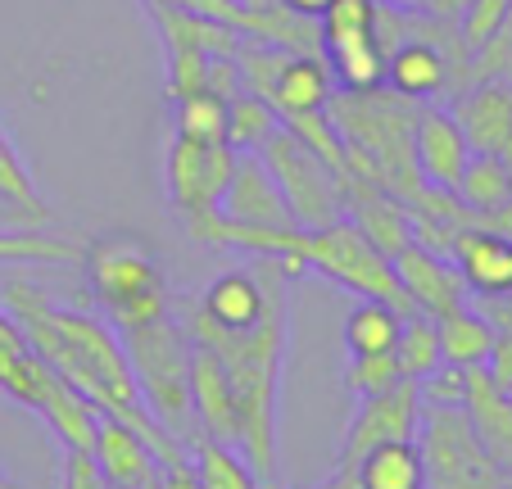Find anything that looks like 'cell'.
Segmentation results:
<instances>
[{
    "label": "cell",
    "instance_id": "22",
    "mask_svg": "<svg viewBox=\"0 0 512 489\" xmlns=\"http://www.w3.org/2000/svg\"><path fill=\"white\" fill-rule=\"evenodd\" d=\"M191 417H195V435H209V440H223V444L241 440L236 394L227 385V372L218 367V358L204 345H195L191 354Z\"/></svg>",
    "mask_w": 512,
    "mask_h": 489
},
{
    "label": "cell",
    "instance_id": "12",
    "mask_svg": "<svg viewBox=\"0 0 512 489\" xmlns=\"http://www.w3.org/2000/svg\"><path fill=\"white\" fill-rule=\"evenodd\" d=\"M241 154L227 141H191V136H173L164 159V177H168V200H173L177 218L195 222L204 213H218L223 191L236 173Z\"/></svg>",
    "mask_w": 512,
    "mask_h": 489
},
{
    "label": "cell",
    "instance_id": "1",
    "mask_svg": "<svg viewBox=\"0 0 512 489\" xmlns=\"http://www.w3.org/2000/svg\"><path fill=\"white\" fill-rule=\"evenodd\" d=\"M0 304L5 313L19 322V331L28 336V345L41 354V363L59 376L64 385L82 394V399L105 417L127 422L155 453V462L186 458V444L177 435H168L164 426L150 417L141 390H136L132 363H127V349L118 340V331L105 317L78 313V308H64L46 295L41 286H32L28 277H10L0 286Z\"/></svg>",
    "mask_w": 512,
    "mask_h": 489
},
{
    "label": "cell",
    "instance_id": "13",
    "mask_svg": "<svg viewBox=\"0 0 512 489\" xmlns=\"http://www.w3.org/2000/svg\"><path fill=\"white\" fill-rule=\"evenodd\" d=\"M417 426H422V390H417V381L404 376V381L390 385V390L363 394L354 422H349V431H345V444H340L336 467L354 471L363 453L386 440H417Z\"/></svg>",
    "mask_w": 512,
    "mask_h": 489
},
{
    "label": "cell",
    "instance_id": "46",
    "mask_svg": "<svg viewBox=\"0 0 512 489\" xmlns=\"http://www.w3.org/2000/svg\"><path fill=\"white\" fill-rule=\"evenodd\" d=\"M499 159H503V163H508V173H512V132H508V141H503V145H499Z\"/></svg>",
    "mask_w": 512,
    "mask_h": 489
},
{
    "label": "cell",
    "instance_id": "31",
    "mask_svg": "<svg viewBox=\"0 0 512 489\" xmlns=\"http://www.w3.org/2000/svg\"><path fill=\"white\" fill-rule=\"evenodd\" d=\"M458 200H463V209L472 213H490L499 209V204L512 200V173L508 163L499 159V154H472V163H467L463 182H458Z\"/></svg>",
    "mask_w": 512,
    "mask_h": 489
},
{
    "label": "cell",
    "instance_id": "42",
    "mask_svg": "<svg viewBox=\"0 0 512 489\" xmlns=\"http://www.w3.org/2000/svg\"><path fill=\"white\" fill-rule=\"evenodd\" d=\"M46 222H50V213H32L10 200H0V227H46Z\"/></svg>",
    "mask_w": 512,
    "mask_h": 489
},
{
    "label": "cell",
    "instance_id": "25",
    "mask_svg": "<svg viewBox=\"0 0 512 489\" xmlns=\"http://www.w3.org/2000/svg\"><path fill=\"white\" fill-rule=\"evenodd\" d=\"M463 408L472 413L476 435L485 440L490 458L499 462L503 471L512 476V394L499 390L490 376V367H467V399Z\"/></svg>",
    "mask_w": 512,
    "mask_h": 489
},
{
    "label": "cell",
    "instance_id": "5",
    "mask_svg": "<svg viewBox=\"0 0 512 489\" xmlns=\"http://www.w3.org/2000/svg\"><path fill=\"white\" fill-rule=\"evenodd\" d=\"M0 394L14 399L19 408H28V413H37L41 422L55 431V440L64 444V449L91 453V440H96V408L41 363V354L28 345V336H23L19 322L5 313V304H0Z\"/></svg>",
    "mask_w": 512,
    "mask_h": 489
},
{
    "label": "cell",
    "instance_id": "44",
    "mask_svg": "<svg viewBox=\"0 0 512 489\" xmlns=\"http://www.w3.org/2000/svg\"><path fill=\"white\" fill-rule=\"evenodd\" d=\"M467 5H472V0H426V10H431L435 19H463Z\"/></svg>",
    "mask_w": 512,
    "mask_h": 489
},
{
    "label": "cell",
    "instance_id": "3",
    "mask_svg": "<svg viewBox=\"0 0 512 489\" xmlns=\"http://www.w3.org/2000/svg\"><path fill=\"white\" fill-rule=\"evenodd\" d=\"M413 100H404L390 87L372 91H340L327 100V118L336 127L340 145H345V168L368 182L386 186L390 195L408 200L413 209L422 200V177L413 163V123H417Z\"/></svg>",
    "mask_w": 512,
    "mask_h": 489
},
{
    "label": "cell",
    "instance_id": "9",
    "mask_svg": "<svg viewBox=\"0 0 512 489\" xmlns=\"http://www.w3.org/2000/svg\"><path fill=\"white\" fill-rule=\"evenodd\" d=\"M259 159L268 163V173L277 177L295 227L313 231V227H327V222L345 218L340 173L322 159L318 150H309V145L290 132V127H277V132L259 145Z\"/></svg>",
    "mask_w": 512,
    "mask_h": 489
},
{
    "label": "cell",
    "instance_id": "4",
    "mask_svg": "<svg viewBox=\"0 0 512 489\" xmlns=\"http://www.w3.org/2000/svg\"><path fill=\"white\" fill-rule=\"evenodd\" d=\"M82 272H87L91 295L105 308V322L114 331H136V326L168 317L164 263L136 236H123V231L91 236L82 245Z\"/></svg>",
    "mask_w": 512,
    "mask_h": 489
},
{
    "label": "cell",
    "instance_id": "10",
    "mask_svg": "<svg viewBox=\"0 0 512 489\" xmlns=\"http://www.w3.org/2000/svg\"><path fill=\"white\" fill-rule=\"evenodd\" d=\"M318 50L340 91L386 87V46L377 37V0H331L318 19Z\"/></svg>",
    "mask_w": 512,
    "mask_h": 489
},
{
    "label": "cell",
    "instance_id": "17",
    "mask_svg": "<svg viewBox=\"0 0 512 489\" xmlns=\"http://www.w3.org/2000/svg\"><path fill=\"white\" fill-rule=\"evenodd\" d=\"M413 163H417L422 186H431V191H458L467 163H472V145H467L463 127H458V118L449 109H435V105L417 109Z\"/></svg>",
    "mask_w": 512,
    "mask_h": 489
},
{
    "label": "cell",
    "instance_id": "11",
    "mask_svg": "<svg viewBox=\"0 0 512 489\" xmlns=\"http://www.w3.org/2000/svg\"><path fill=\"white\" fill-rule=\"evenodd\" d=\"M145 5H150V19L159 23V37H164V50H168V96L173 100L204 91L213 59L236 55V46H241V32L223 28V23L173 10V5H159V0H145Z\"/></svg>",
    "mask_w": 512,
    "mask_h": 489
},
{
    "label": "cell",
    "instance_id": "23",
    "mask_svg": "<svg viewBox=\"0 0 512 489\" xmlns=\"http://www.w3.org/2000/svg\"><path fill=\"white\" fill-rule=\"evenodd\" d=\"M449 259L458 263L472 295H512V240L485 227H458Z\"/></svg>",
    "mask_w": 512,
    "mask_h": 489
},
{
    "label": "cell",
    "instance_id": "16",
    "mask_svg": "<svg viewBox=\"0 0 512 489\" xmlns=\"http://www.w3.org/2000/svg\"><path fill=\"white\" fill-rule=\"evenodd\" d=\"M390 263H395L399 290H404L413 313H426L440 322V317L467 308V295H472V290H467V281H463V272H458L454 259H445V254H435V250H426V245H417V240H408Z\"/></svg>",
    "mask_w": 512,
    "mask_h": 489
},
{
    "label": "cell",
    "instance_id": "33",
    "mask_svg": "<svg viewBox=\"0 0 512 489\" xmlns=\"http://www.w3.org/2000/svg\"><path fill=\"white\" fill-rule=\"evenodd\" d=\"M395 358H399V372H404L408 381H422V376H431L435 367L445 363V358H440V331H435V317H426V313L404 317Z\"/></svg>",
    "mask_w": 512,
    "mask_h": 489
},
{
    "label": "cell",
    "instance_id": "20",
    "mask_svg": "<svg viewBox=\"0 0 512 489\" xmlns=\"http://www.w3.org/2000/svg\"><path fill=\"white\" fill-rule=\"evenodd\" d=\"M218 213L232 222H250V227H295L286 195H281L277 177L268 173V163L259 154H241L236 159V173L227 182Z\"/></svg>",
    "mask_w": 512,
    "mask_h": 489
},
{
    "label": "cell",
    "instance_id": "34",
    "mask_svg": "<svg viewBox=\"0 0 512 489\" xmlns=\"http://www.w3.org/2000/svg\"><path fill=\"white\" fill-rule=\"evenodd\" d=\"M177 105V136H191V141H227V100L218 91H195Z\"/></svg>",
    "mask_w": 512,
    "mask_h": 489
},
{
    "label": "cell",
    "instance_id": "39",
    "mask_svg": "<svg viewBox=\"0 0 512 489\" xmlns=\"http://www.w3.org/2000/svg\"><path fill=\"white\" fill-rule=\"evenodd\" d=\"M64 489H114V485L105 480V471L96 467V458H91V453L68 449V458H64Z\"/></svg>",
    "mask_w": 512,
    "mask_h": 489
},
{
    "label": "cell",
    "instance_id": "28",
    "mask_svg": "<svg viewBox=\"0 0 512 489\" xmlns=\"http://www.w3.org/2000/svg\"><path fill=\"white\" fill-rule=\"evenodd\" d=\"M404 331V313L386 299H358L354 313L345 317V349L349 354H390Z\"/></svg>",
    "mask_w": 512,
    "mask_h": 489
},
{
    "label": "cell",
    "instance_id": "40",
    "mask_svg": "<svg viewBox=\"0 0 512 489\" xmlns=\"http://www.w3.org/2000/svg\"><path fill=\"white\" fill-rule=\"evenodd\" d=\"M159 489H200V476H195L191 458H173L159 467Z\"/></svg>",
    "mask_w": 512,
    "mask_h": 489
},
{
    "label": "cell",
    "instance_id": "14",
    "mask_svg": "<svg viewBox=\"0 0 512 489\" xmlns=\"http://www.w3.org/2000/svg\"><path fill=\"white\" fill-rule=\"evenodd\" d=\"M454 68H463L467 87H472V64L454 59V50L445 41L435 46L431 37H404L386 46V87L413 100V105H435L445 96L454 87Z\"/></svg>",
    "mask_w": 512,
    "mask_h": 489
},
{
    "label": "cell",
    "instance_id": "29",
    "mask_svg": "<svg viewBox=\"0 0 512 489\" xmlns=\"http://www.w3.org/2000/svg\"><path fill=\"white\" fill-rule=\"evenodd\" d=\"M186 449H191V467H195V476H200V489H263L236 444L209 440V435H191Z\"/></svg>",
    "mask_w": 512,
    "mask_h": 489
},
{
    "label": "cell",
    "instance_id": "24",
    "mask_svg": "<svg viewBox=\"0 0 512 489\" xmlns=\"http://www.w3.org/2000/svg\"><path fill=\"white\" fill-rule=\"evenodd\" d=\"M91 458H96V467L105 471V480L114 489H141L145 480L159 471L150 444H145L127 422H118V417H105V413H96V440H91Z\"/></svg>",
    "mask_w": 512,
    "mask_h": 489
},
{
    "label": "cell",
    "instance_id": "21",
    "mask_svg": "<svg viewBox=\"0 0 512 489\" xmlns=\"http://www.w3.org/2000/svg\"><path fill=\"white\" fill-rule=\"evenodd\" d=\"M449 114L458 118L472 154H499V145L512 132V82L490 77V82H472L454 96Z\"/></svg>",
    "mask_w": 512,
    "mask_h": 489
},
{
    "label": "cell",
    "instance_id": "2",
    "mask_svg": "<svg viewBox=\"0 0 512 489\" xmlns=\"http://www.w3.org/2000/svg\"><path fill=\"white\" fill-rule=\"evenodd\" d=\"M290 277L272 286V299L263 317L245 331H218V326L186 317L195 345H204L218 367L227 372V385L236 394V413H241V458L259 476V485L277 480V394H281V363H286L290 340Z\"/></svg>",
    "mask_w": 512,
    "mask_h": 489
},
{
    "label": "cell",
    "instance_id": "27",
    "mask_svg": "<svg viewBox=\"0 0 512 489\" xmlns=\"http://www.w3.org/2000/svg\"><path fill=\"white\" fill-rule=\"evenodd\" d=\"M440 331V358L449 367H481L490 363V349H494V326L481 308H458V313L440 317L435 322Z\"/></svg>",
    "mask_w": 512,
    "mask_h": 489
},
{
    "label": "cell",
    "instance_id": "43",
    "mask_svg": "<svg viewBox=\"0 0 512 489\" xmlns=\"http://www.w3.org/2000/svg\"><path fill=\"white\" fill-rule=\"evenodd\" d=\"M277 5L290 14H300V19H309V23H318L322 14L331 10V0H277Z\"/></svg>",
    "mask_w": 512,
    "mask_h": 489
},
{
    "label": "cell",
    "instance_id": "19",
    "mask_svg": "<svg viewBox=\"0 0 512 489\" xmlns=\"http://www.w3.org/2000/svg\"><path fill=\"white\" fill-rule=\"evenodd\" d=\"M331 96H336V77H331L327 59L295 55V50L281 59V68L272 73L268 87H263V100L277 109L281 123H295V118H309V114H327Z\"/></svg>",
    "mask_w": 512,
    "mask_h": 489
},
{
    "label": "cell",
    "instance_id": "37",
    "mask_svg": "<svg viewBox=\"0 0 512 489\" xmlns=\"http://www.w3.org/2000/svg\"><path fill=\"white\" fill-rule=\"evenodd\" d=\"M508 10H512V0H472V5L463 10V19H458V37H463V46L476 55V50L503 28Z\"/></svg>",
    "mask_w": 512,
    "mask_h": 489
},
{
    "label": "cell",
    "instance_id": "35",
    "mask_svg": "<svg viewBox=\"0 0 512 489\" xmlns=\"http://www.w3.org/2000/svg\"><path fill=\"white\" fill-rule=\"evenodd\" d=\"M0 200L19 204V209H32V213H50L46 200H41L37 182H32V168L23 163L19 145L10 141V132L0 127Z\"/></svg>",
    "mask_w": 512,
    "mask_h": 489
},
{
    "label": "cell",
    "instance_id": "7",
    "mask_svg": "<svg viewBox=\"0 0 512 489\" xmlns=\"http://www.w3.org/2000/svg\"><path fill=\"white\" fill-rule=\"evenodd\" d=\"M417 453H422L426 489H503L512 480L490 458L463 403H422Z\"/></svg>",
    "mask_w": 512,
    "mask_h": 489
},
{
    "label": "cell",
    "instance_id": "26",
    "mask_svg": "<svg viewBox=\"0 0 512 489\" xmlns=\"http://www.w3.org/2000/svg\"><path fill=\"white\" fill-rule=\"evenodd\" d=\"M354 476L358 489H426L417 440H386L377 449H368L358 458Z\"/></svg>",
    "mask_w": 512,
    "mask_h": 489
},
{
    "label": "cell",
    "instance_id": "38",
    "mask_svg": "<svg viewBox=\"0 0 512 489\" xmlns=\"http://www.w3.org/2000/svg\"><path fill=\"white\" fill-rule=\"evenodd\" d=\"M490 77L512 82V10L503 19V28L472 55V82H490Z\"/></svg>",
    "mask_w": 512,
    "mask_h": 489
},
{
    "label": "cell",
    "instance_id": "47",
    "mask_svg": "<svg viewBox=\"0 0 512 489\" xmlns=\"http://www.w3.org/2000/svg\"><path fill=\"white\" fill-rule=\"evenodd\" d=\"M0 489H19V480H14L5 467H0Z\"/></svg>",
    "mask_w": 512,
    "mask_h": 489
},
{
    "label": "cell",
    "instance_id": "30",
    "mask_svg": "<svg viewBox=\"0 0 512 489\" xmlns=\"http://www.w3.org/2000/svg\"><path fill=\"white\" fill-rule=\"evenodd\" d=\"M0 263H82V245L68 236H50L41 227H0Z\"/></svg>",
    "mask_w": 512,
    "mask_h": 489
},
{
    "label": "cell",
    "instance_id": "15",
    "mask_svg": "<svg viewBox=\"0 0 512 489\" xmlns=\"http://www.w3.org/2000/svg\"><path fill=\"white\" fill-rule=\"evenodd\" d=\"M159 5L213 19V23H223V28L241 32V37H259V41H272V46L300 50V55H322L318 28L309 19H300V14L281 10V5H268V10H254L245 0H159Z\"/></svg>",
    "mask_w": 512,
    "mask_h": 489
},
{
    "label": "cell",
    "instance_id": "36",
    "mask_svg": "<svg viewBox=\"0 0 512 489\" xmlns=\"http://www.w3.org/2000/svg\"><path fill=\"white\" fill-rule=\"evenodd\" d=\"M349 390L363 399V394H377V390H390V385L404 381V372H399V358L395 349L390 354H358L354 363H349Z\"/></svg>",
    "mask_w": 512,
    "mask_h": 489
},
{
    "label": "cell",
    "instance_id": "41",
    "mask_svg": "<svg viewBox=\"0 0 512 489\" xmlns=\"http://www.w3.org/2000/svg\"><path fill=\"white\" fill-rule=\"evenodd\" d=\"M472 227H485V231H494V236L512 240V200L499 204V209H490V213H476Z\"/></svg>",
    "mask_w": 512,
    "mask_h": 489
},
{
    "label": "cell",
    "instance_id": "18",
    "mask_svg": "<svg viewBox=\"0 0 512 489\" xmlns=\"http://www.w3.org/2000/svg\"><path fill=\"white\" fill-rule=\"evenodd\" d=\"M340 195H345V218L354 222L386 259H395L408 240H413V213H408V204L399 200V195H390L386 186L340 168Z\"/></svg>",
    "mask_w": 512,
    "mask_h": 489
},
{
    "label": "cell",
    "instance_id": "8",
    "mask_svg": "<svg viewBox=\"0 0 512 489\" xmlns=\"http://www.w3.org/2000/svg\"><path fill=\"white\" fill-rule=\"evenodd\" d=\"M300 259H304V272H322L327 281L354 290L358 299H386V304H395L404 317L413 313L404 290H399L395 263H390L349 218H336V222H327V227L304 231Z\"/></svg>",
    "mask_w": 512,
    "mask_h": 489
},
{
    "label": "cell",
    "instance_id": "6",
    "mask_svg": "<svg viewBox=\"0 0 512 489\" xmlns=\"http://www.w3.org/2000/svg\"><path fill=\"white\" fill-rule=\"evenodd\" d=\"M118 340H123V349H127L136 390H141L150 417H155L168 435H177L182 444H191V435H195V422H191V354H195V340H191V331H186V322H177V317L168 313L150 326L118 331Z\"/></svg>",
    "mask_w": 512,
    "mask_h": 489
},
{
    "label": "cell",
    "instance_id": "45",
    "mask_svg": "<svg viewBox=\"0 0 512 489\" xmlns=\"http://www.w3.org/2000/svg\"><path fill=\"white\" fill-rule=\"evenodd\" d=\"M390 10H426V0H386Z\"/></svg>",
    "mask_w": 512,
    "mask_h": 489
},
{
    "label": "cell",
    "instance_id": "32",
    "mask_svg": "<svg viewBox=\"0 0 512 489\" xmlns=\"http://www.w3.org/2000/svg\"><path fill=\"white\" fill-rule=\"evenodd\" d=\"M277 127H281L277 109L263 96H254V91H241V96L227 100V145H232L236 154H259V145L268 141Z\"/></svg>",
    "mask_w": 512,
    "mask_h": 489
}]
</instances>
